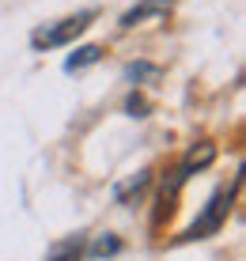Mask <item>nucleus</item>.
I'll return each mask as SVG.
<instances>
[{"label":"nucleus","mask_w":246,"mask_h":261,"mask_svg":"<svg viewBox=\"0 0 246 261\" xmlns=\"http://www.w3.org/2000/svg\"><path fill=\"white\" fill-rule=\"evenodd\" d=\"M114 250H117V239H99L95 246H91V254L103 257V254H114Z\"/></svg>","instance_id":"423d86ee"},{"label":"nucleus","mask_w":246,"mask_h":261,"mask_svg":"<svg viewBox=\"0 0 246 261\" xmlns=\"http://www.w3.org/2000/svg\"><path fill=\"white\" fill-rule=\"evenodd\" d=\"M80 257H84V242L80 239H65V242H57V246L50 250L45 261H80Z\"/></svg>","instance_id":"7ed1b4c3"},{"label":"nucleus","mask_w":246,"mask_h":261,"mask_svg":"<svg viewBox=\"0 0 246 261\" xmlns=\"http://www.w3.org/2000/svg\"><path fill=\"white\" fill-rule=\"evenodd\" d=\"M99 57H103V46H84V49H76V53L65 61V72H80V68L95 65Z\"/></svg>","instance_id":"20e7f679"},{"label":"nucleus","mask_w":246,"mask_h":261,"mask_svg":"<svg viewBox=\"0 0 246 261\" xmlns=\"http://www.w3.org/2000/svg\"><path fill=\"white\" fill-rule=\"evenodd\" d=\"M170 8V0H148V4H140V8H133V12H125L121 15V27H136L144 19V15H152V12H167Z\"/></svg>","instance_id":"39448f33"},{"label":"nucleus","mask_w":246,"mask_h":261,"mask_svg":"<svg viewBox=\"0 0 246 261\" xmlns=\"http://www.w3.org/2000/svg\"><path fill=\"white\" fill-rule=\"evenodd\" d=\"M91 19H95V8H87V12H80V15H68V19H61V23H53V27H38V31L31 34V46L34 49L68 46L72 38H80V34L91 27Z\"/></svg>","instance_id":"f257e3e1"},{"label":"nucleus","mask_w":246,"mask_h":261,"mask_svg":"<svg viewBox=\"0 0 246 261\" xmlns=\"http://www.w3.org/2000/svg\"><path fill=\"white\" fill-rule=\"evenodd\" d=\"M227 208H231V190H220V193L212 197V201H208L205 216H201V220H197V223H193V227H189V231H186V235H182V239H205L208 231H216V227H220V223H224Z\"/></svg>","instance_id":"f03ea898"}]
</instances>
